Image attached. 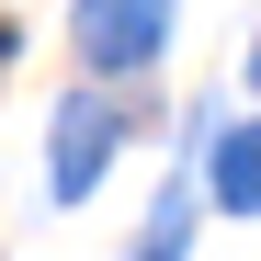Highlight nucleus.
Segmentation results:
<instances>
[{"instance_id":"1","label":"nucleus","mask_w":261,"mask_h":261,"mask_svg":"<svg viewBox=\"0 0 261 261\" xmlns=\"http://www.w3.org/2000/svg\"><path fill=\"white\" fill-rule=\"evenodd\" d=\"M80 57L91 68H148L159 57V34H170V0H80Z\"/></svg>"},{"instance_id":"2","label":"nucleus","mask_w":261,"mask_h":261,"mask_svg":"<svg viewBox=\"0 0 261 261\" xmlns=\"http://www.w3.org/2000/svg\"><path fill=\"white\" fill-rule=\"evenodd\" d=\"M102 159H114V114H102V102H68V114H57V193H91Z\"/></svg>"},{"instance_id":"3","label":"nucleus","mask_w":261,"mask_h":261,"mask_svg":"<svg viewBox=\"0 0 261 261\" xmlns=\"http://www.w3.org/2000/svg\"><path fill=\"white\" fill-rule=\"evenodd\" d=\"M216 204H239V216H261V125H227V137H216Z\"/></svg>"},{"instance_id":"4","label":"nucleus","mask_w":261,"mask_h":261,"mask_svg":"<svg viewBox=\"0 0 261 261\" xmlns=\"http://www.w3.org/2000/svg\"><path fill=\"white\" fill-rule=\"evenodd\" d=\"M148 261H182V227H159V239H148Z\"/></svg>"},{"instance_id":"5","label":"nucleus","mask_w":261,"mask_h":261,"mask_svg":"<svg viewBox=\"0 0 261 261\" xmlns=\"http://www.w3.org/2000/svg\"><path fill=\"white\" fill-rule=\"evenodd\" d=\"M250 91H261V46H250Z\"/></svg>"}]
</instances>
